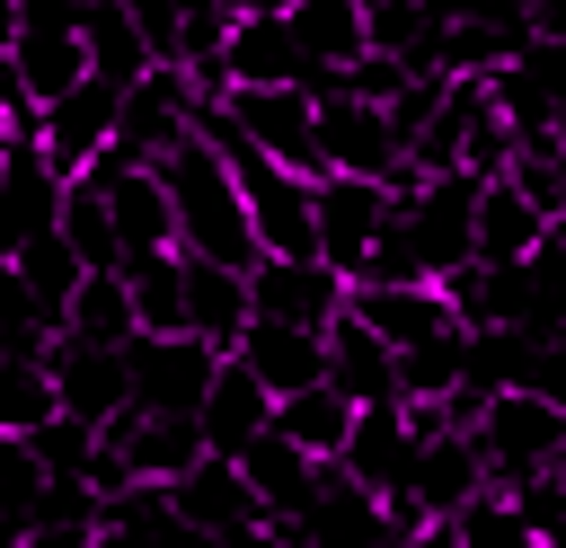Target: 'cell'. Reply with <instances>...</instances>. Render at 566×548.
I'll use <instances>...</instances> for the list:
<instances>
[{
  "label": "cell",
  "instance_id": "obj_1",
  "mask_svg": "<svg viewBox=\"0 0 566 548\" xmlns=\"http://www.w3.org/2000/svg\"><path fill=\"white\" fill-rule=\"evenodd\" d=\"M168 177V203H177V247L203 256V265H230V274H256L265 247H256V221H248V194H239V168L195 133L186 150L159 159Z\"/></svg>",
  "mask_w": 566,
  "mask_h": 548
},
{
  "label": "cell",
  "instance_id": "obj_2",
  "mask_svg": "<svg viewBox=\"0 0 566 548\" xmlns=\"http://www.w3.org/2000/svg\"><path fill=\"white\" fill-rule=\"evenodd\" d=\"M203 141L239 168V194H248V221H256V247L274 256V265H318V177H292V168H274L221 106L203 115Z\"/></svg>",
  "mask_w": 566,
  "mask_h": 548
},
{
  "label": "cell",
  "instance_id": "obj_3",
  "mask_svg": "<svg viewBox=\"0 0 566 548\" xmlns=\"http://www.w3.org/2000/svg\"><path fill=\"white\" fill-rule=\"evenodd\" d=\"M469 442H478L495 495H531V486L566 477V407H548V398H531V389H513V380L486 398V415H478Z\"/></svg>",
  "mask_w": 566,
  "mask_h": 548
},
{
  "label": "cell",
  "instance_id": "obj_4",
  "mask_svg": "<svg viewBox=\"0 0 566 548\" xmlns=\"http://www.w3.org/2000/svg\"><path fill=\"white\" fill-rule=\"evenodd\" d=\"M398 212H407V186H389V177H318V265L363 283L380 239L398 230Z\"/></svg>",
  "mask_w": 566,
  "mask_h": 548
},
{
  "label": "cell",
  "instance_id": "obj_5",
  "mask_svg": "<svg viewBox=\"0 0 566 548\" xmlns=\"http://www.w3.org/2000/svg\"><path fill=\"white\" fill-rule=\"evenodd\" d=\"M274 168L292 177H327V150H318V88H230L221 106Z\"/></svg>",
  "mask_w": 566,
  "mask_h": 548
},
{
  "label": "cell",
  "instance_id": "obj_6",
  "mask_svg": "<svg viewBox=\"0 0 566 548\" xmlns=\"http://www.w3.org/2000/svg\"><path fill=\"white\" fill-rule=\"evenodd\" d=\"M115 133H124V88L88 80V88H71L62 106H44L35 150H44V168H53L62 186H80L88 168H106V159H115Z\"/></svg>",
  "mask_w": 566,
  "mask_h": 548
},
{
  "label": "cell",
  "instance_id": "obj_7",
  "mask_svg": "<svg viewBox=\"0 0 566 548\" xmlns=\"http://www.w3.org/2000/svg\"><path fill=\"white\" fill-rule=\"evenodd\" d=\"M345 309H354L389 354H433V345L469 336V327H460V301H451L442 283H363Z\"/></svg>",
  "mask_w": 566,
  "mask_h": 548
},
{
  "label": "cell",
  "instance_id": "obj_8",
  "mask_svg": "<svg viewBox=\"0 0 566 548\" xmlns=\"http://www.w3.org/2000/svg\"><path fill=\"white\" fill-rule=\"evenodd\" d=\"M221 362L230 354H212L195 336H142L133 345V407H150V415H203Z\"/></svg>",
  "mask_w": 566,
  "mask_h": 548
},
{
  "label": "cell",
  "instance_id": "obj_9",
  "mask_svg": "<svg viewBox=\"0 0 566 548\" xmlns=\"http://www.w3.org/2000/svg\"><path fill=\"white\" fill-rule=\"evenodd\" d=\"M292 539H301V548H398V504L371 495L363 477L327 468L318 495H310V513L292 521Z\"/></svg>",
  "mask_w": 566,
  "mask_h": 548
},
{
  "label": "cell",
  "instance_id": "obj_10",
  "mask_svg": "<svg viewBox=\"0 0 566 548\" xmlns=\"http://www.w3.org/2000/svg\"><path fill=\"white\" fill-rule=\"evenodd\" d=\"M88 177H106V203H115V239H124V265H142V256H168L177 247V203H168V177L150 168V159H106V168H88Z\"/></svg>",
  "mask_w": 566,
  "mask_h": 548
},
{
  "label": "cell",
  "instance_id": "obj_11",
  "mask_svg": "<svg viewBox=\"0 0 566 548\" xmlns=\"http://www.w3.org/2000/svg\"><path fill=\"white\" fill-rule=\"evenodd\" d=\"M248 292H256L265 327H301V336H327L345 318V301H354V283L336 265H274V256L248 274Z\"/></svg>",
  "mask_w": 566,
  "mask_h": 548
},
{
  "label": "cell",
  "instance_id": "obj_12",
  "mask_svg": "<svg viewBox=\"0 0 566 548\" xmlns=\"http://www.w3.org/2000/svg\"><path fill=\"white\" fill-rule=\"evenodd\" d=\"M62 194H71V186L44 168V150H35V141H18V150L0 159V256H9V265H18L35 239H53V230H62Z\"/></svg>",
  "mask_w": 566,
  "mask_h": 548
},
{
  "label": "cell",
  "instance_id": "obj_13",
  "mask_svg": "<svg viewBox=\"0 0 566 548\" xmlns=\"http://www.w3.org/2000/svg\"><path fill=\"white\" fill-rule=\"evenodd\" d=\"M53 380H62V415H80V424H115L124 407H133V354H106V345H80V336H53Z\"/></svg>",
  "mask_w": 566,
  "mask_h": 548
},
{
  "label": "cell",
  "instance_id": "obj_14",
  "mask_svg": "<svg viewBox=\"0 0 566 548\" xmlns=\"http://www.w3.org/2000/svg\"><path fill=\"white\" fill-rule=\"evenodd\" d=\"M9 71L35 106H62L71 88H88V35L80 27H44V18H18V44H9Z\"/></svg>",
  "mask_w": 566,
  "mask_h": 548
},
{
  "label": "cell",
  "instance_id": "obj_15",
  "mask_svg": "<svg viewBox=\"0 0 566 548\" xmlns=\"http://www.w3.org/2000/svg\"><path fill=\"white\" fill-rule=\"evenodd\" d=\"M248 327H256V292H248V274L186 256V336L212 345V354H239Z\"/></svg>",
  "mask_w": 566,
  "mask_h": 548
},
{
  "label": "cell",
  "instance_id": "obj_16",
  "mask_svg": "<svg viewBox=\"0 0 566 548\" xmlns=\"http://www.w3.org/2000/svg\"><path fill=\"white\" fill-rule=\"evenodd\" d=\"M195 424H203V442H212V460H248V451H256V442L274 433V398H265V380H256V371H248V362L230 354Z\"/></svg>",
  "mask_w": 566,
  "mask_h": 548
},
{
  "label": "cell",
  "instance_id": "obj_17",
  "mask_svg": "<svg viewBox=\"0 0 566 548\" xmlns=\"http://www.w3.org/2000/svg\"><path fill=\"white\" fill-rule=\"evenodd\" d=\"M292 35L310 53V88H336L354 62H371V9L363 0H301Z\"/></svg>",
  "mask_w": 566,
  "mask_h": 548
},
{
  "label": "cell",
  "instance_id": "obj_18",
  "mask_svg": "<svg viewBox=\"0 0 566 548\" xmlns=\"http://www.w3.org/2000/svg\"><path fill=\"white\" fill-rule=\"evenodd\" d=\"M221 71H230V88H310V53H301L292 18H239Z\"/></svg>",
  "mask_w": 566,
  "mask_h": 548
},
{
  "label": "cell",
  "instance_id": "obj_19",
  "mask_svg": "<svg viewBox=\"0 0 566 548\" xmlns=\"http://www.w3.org/2000/svg\"><path fill=\"white\" fill-rule=\"evenodd\" d=\"M548 239H557V221H548L513 177L486 186V203H478V265H504V274H513V265H531Z\"/></svg>",
  "mask_w": 566,
  "mask_h": 548
},
{
  "label": "cell",
  "instance_id": "obj_20",
  "mask_svg": "<svg viewBox=\"0 0 566 548\" xmlns=\"http://www.w3.org/2000/svg\"><path fill=\"white\" fill-rule=\"evenodd\" d=\"M327 389H345L354 407H398V354H389L354 309L327 327Z\"/></svg>",
  "mask_w": 566,
  "mask_h": 548
},
{
  "label": "cell",
  "instance_id": "obj_21",
  "mask_svg": "<svg viewBox=\"0 0 566 548\" xmlns=\"http://www.w3.org/2000/svg\"><path fill=\"white\" fill-rule=\"evenodd\" d=\"M274 433H283L292 451H310L318 468H336V460L354 451V433H363V407H354L345 389H327V380H318V389H301V398H283V407H274Z\"/></svg>",
  "mask_w": 566,
  "mask_h": 548
},
{
  "label": "cell",
  "instance_id": "obj_22",
  "mask_svg": "<svg viewBox=\"0 0 566 548\" xmlns=\"http://www.w3.org/2000/svg\"><path fill=\"white\" fill-rule=\"evenodd\" d=\"M239 362L265 380V398L283 407V398H301V389H318L327 380V336H301V327H248V345H239Z\"/></svg>",
  "mask_w": 566,
  "mask_h": 548
},
{
  "label": "cell",
  "instance_id": "obj_23",
  "mask_svg": "<svg viewBox=\"0 0 566 548\" xmlns=\"http://www.w3.org/2000/svg\"><path fill=\"white\" fill-rule=\"evenodd\" d=\"M239 477H248V486H256V504H265V521H301V513H310V495H318V477H327V468H318V460H310V451H292V442H283V433H265V442H256V451H248V460H239Z\"/></svg>",
  "mask_w": 566,
  "mask_h": 548
},
{
  "label": "cell",
  "instance_id": "obj_24",
  "mask_svg": "<svg viewBox=\"0 0 566 548\" xmlns=\"http://www.w3.org/2000/svg\"><path fill=\"white\" fill-rule=\"evenodd\" d=\"M168 504H177L195 530H256V521H265V504H256V486L239 477V460H203Z\"/></svg>",
  "mask_w": 566,
  "mask_h": 548
},
{
  "label": "cell",
  "instance_id": "obj_25",
  "mask_svg": "<svg viewBox=\"0 0 566 548\" xmlns=\"http://www.w3.org/2000/svg\"><path fill=\"white\" fill-rule=\"evenodd\" d=\"M80 35H88V71H97L106 88H124V97H133V88H142V80L159 71L124 0H88V18H80Z\"/></svg>",
  "mask_w": 566,
  "mask_h": 548
},
{
  "label": "cell",
  "instance_id": "obj_26",
  "mask_svg": "<svg viewBox=\"0 0 566 548\" xmlns=\"http://www.w3.org/2000/svg\"><path fill=\"white\" fill-rule=\"evenodd\" d=\"M44 424H62V380L44 354H9L0 362V442H35Z\"/></svg>",
  "mask_w": 566,
  "mask_h": 548
},
{
  "label": "cell",
  "instance_id": "obj_27",
  "mask_svg": "<svg viewBox=\"0 0 566 548\" xmlns=\"http://www.w3.org/2000/svg\"><path fill=\"white\" fill-rule=\"evenodd\" d=\"M62 239L80 247L88 274H124V239H115V203H106V177H80L62 194Z\"/></svg>",
  "mask_w": 566,
  "mask_h": 548
},
{
  "label": "cell",
  "instance_id": "obj_28",
  "mask_svg": "<svg viewBox=\"0 0 566 548\" xmlns=\"http://www.w3.org/2000/svg\"><path fill=\"white\" fill-rule=\"evenodd\" d=\"M124 292H133V318H142V336H186V247L124 265Z\"/></svg>",
  "mask_w": 566,
  "mask_h": 548
},
{
  "label": "cell",
  "instance_id": "obj_29",
  "mask_svg": "<svg viewBox=\"0 0 566 548\" xmlns=\"http://www.w3.org/2000/svg\"><path fill=\"white\" fill-rule=\"evenodd\" d=\"M62 336L106 345V354H133V345H142V318H133L124 274H88V283H80V301H71V327H62Z\"/></svg>",
  "mask_w": 566,
  "mask_h": 548
},
{
  "label": "cell",
  "instance_id": "obj_30",
  "mask_svg": "<svg viewBox=\"0 0 566 548\" xmlns=\"http://www.w3.org/2000/svg\"><path fill=\"white\" fill-rule=\"evenodd\" d=\"M451 548H548V539H539V521L522 513V495H495V486H486V495L451 521Z\"/></svg>",
  "mask_w": 566,
  "mask_h": 548
},
{
  "label": "cell",
  "instance_id": "obj_31",
  "mask_svg": "<svg viewBox=\"0 0 566 548\" xmlns=\"http://www.w3.org/2000/svg\"><path fill=\"white\" fill-rule=\"evenodd\" d=\"M35 327H53V336H62V318H53V309L27 292V274L0 256V345H9V354H27V336H35Z\"/></svg>",
  "mask_w": 566,
  "mask_h": 548
},
{
  "label": "cell",
  "instance_id": "obj_32",
  "mask_svg": "<svg viewBox=\"0 0 566 548\" xmlns=\"http://www.w3.org/2000/svg\"><path fill=\"white\" fill-rule=\"evenodd\" d=\"M557 239H566V221H557Z\"/></svg>",
  "mask_w": 566,
  "mask_h": 548
}]
</instances>
